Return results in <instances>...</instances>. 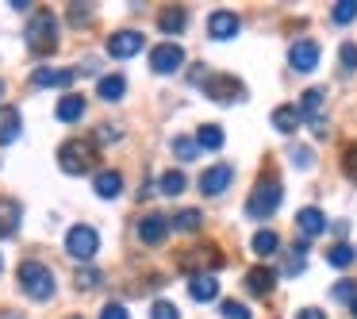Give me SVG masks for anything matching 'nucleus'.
<instances>
[{
	"mask_svg": "<svg viewBox=\"0 0 357 319\" xmlns=\"http://www.w3.org/2000/svg\"><path fill=\"white\" fill-rule=\"evenodd\" d=\"M20 288H24L31 300H50L54 296V273L39 262V258H24L20 262Z\"/></svg>",
	"mask_w": 357,
	"mask_h": 319,
	"instance_id": "f257e3e1",
	"label": "nucleus"
},
{
	"mask_svg": "<svg viewBox=\"0 0 357 319\" xmlns=\"http://www.w3.org/2000/svg\"><path fill=\"white\" fill-rule=\"evenodd\" d=\"M27 47L35 50V54H50V50L58 47V16L54 12H35L31 24H27Z\"/></svg>",
	"mask_w": 357,
	"mask_h": 319,
	"instance_id": "f03ea898",
	"label": "nucleus"
},
{
	"mask_svg": "<svg viewBox=\"0 0 357 319\" xmlns=\"http://www.w3.org/2000/svg\"><path fill=\"white\" fill-rule=\"evenodd\" d=\"M280 200H284V188H280L277 181L265 177V181H257L254 193H250V200H246V216H250V219H269V216H277Z\"/></svg>",
	"mask_w": 357,
	"mask_h": 319,
	"instance_id": "7ed1b4c3",
	"label": "nucleus"
},
{
	"mask_svg": "<svg viewBox=\"0 0 357 319\" xmlns=\"http://www.w3.org/2000/svg\"><path fill=\"white\" fill-rule=\"evenodd\" d=\"M96 250H100V235L89 223H73L70 231H66V254H70L73 262H93Z\"/></svg>",
	"mask_w": 357,
	"mask_h": 319,
	"instance_id": "20e7f679",
	"label": "nucleus"
},
{
	"mask_svg": "<svg viewBox=\"0 0 357 319\" xmlns=\"http://www.w3.org/2000/svg\"><path fill=\"white\" fill-rule=\"evenodd\" d=\"M58 165H62V173H70V177L89 173V165H93V142H85V139L62 142V150H58Z\"/></svg>",
	"mask_w": 357,
	"mask_h": 319,
	"instance_id": "39448f33",
	"label": "nucleus"
},
{
	"mask_svg": "<svg viewBox=\"0 0 357 319\" xmlns=\"http://www.w3.org/2000/svg\"><path fill=\"white\" fill-rule=\"evenodd\" d=\"M181 66H185V47H177V43H158V47L150 50V70L162 73V77L177 73Z\"/></svg>",
	"mask_w": 357,
	"mask_h": 319,
	"instance_id": "423d86ee",
	"label": "nucleus"
},
{
	"mask_svg": "<svg viewBox=\"0 0 357 319\" xmlns=\"http://www.w3.org/2000/svg\"><path fill=\"white\" fill-rule=\"evenodd\" d=\"M204 89H208V96H211V101H219V104H231V101H238V96H246L242 81L238 77H227V73H208Z\"/></svg>",
	"mask_w": 357,
	"mask_h": 319,
	"instance_id": "0eeeda50",
	"label": "nucleus"
},
{
	"mask_svg": "<svg viewBox=\"0 0 357 319\" xmlns=\"http://www.w3.org/2000/svg\"><path fill=\"white\" fill-rule=\"evenodd\" d=\"M231 181H234V165L219 162V165H211V170L200 173V193L204 196H223L227 188H231Z\"/></svg>",
	"mask_w": 357,
	"mask_h": 319,
	"instance_id": "6e6552de",
	"label": "nucleus"
},
{
	"mask_svg": "<svg viewBox=\"0 0 357 319\" xmlns=\"http://www.w3.org/2000/svg\"><path fill=\"white\" fill-rule=\"evenodd\" d=\"M288 66H292L296 73H311L319 66V43L315 39L292 43V50H288Z\"/></svg>",
	"mask_w": 357,
	"mask_h": 319,
	"instance_id": "1a4fd4ad",
	"label": "nucleus"
},
{
	"mask_svg": "<svg viewBox=\"0 0 357 319\" xmlns=\"http://www.w3.org/2000/svg\"><path fill=\"white\" fill-rule=\"evenodd\" d=\"M169 219L165 216H158V212H150V216H142L139 219V239H142V246H162L165 242V235H169Z\"/></svg>",
	"mask_w": 357,
	"mask_h": 319,
	"instance_id": "9d476101",
	"label": "nucleus"
},
{
	"mask_svg": "<svg viewBox=\"0 0 357 319\" xmlns=\"http://www.w3.org/2000/svg\"><path fill=\"white\" fill-rule=\"evenodd\" d=\"M142 43H146V39H142V31H116L108 39V54L112 58H135L142 50Z\"/></svg>",
	"mask_w": 357,
	"mask_h": 319,
	"instance_id": "9b49d317",
	"label": "nucleus"
},
{
	"mask_svg": "<svg viewBox=\"0 0 357 319\" xmlns=\"http://www.w3.org/2000/svg\"><path fill=\"white\" fill-rule=\"evenodd\" d=\"M238 27H242V20L234 16V12H211V16H208V35H211V39H219V43L234 39Z\"/></svg>",
	"mask_w": 357,
	"mask_h": 319,
	"instance_id": "f8f14e48",
	"label": "nucleus"
},
{
	"mask_svg": "<svg viewBox=\"0 0 357 319\" xmlns=\"http://www.w3.org/2000/svg\"><path fill=\"white\" fill-rule=\"evenodd\" d=\"M188 296H192V300H200V304L215 300V296H219L215 273H192V281H188Z\"/></svg>",
	"mask_w": 357,
	"mask_h": 319,
	"instance_id": "ddd939ff",
	"label": "nucleus"
},
{
	"mask_svg": "<svg viewBox=\"0 0 357 319\" xmlns=\"http://www.w3.org/2000/svg\"><path fill=\"white\" fill-rule=\"evenodd\" d=\"M73 77H77L73 70H50V66H43V70L31 73V85L35 89H50V85L66 89V85H73Z\"/></svg>",
	"mask_w": 357,
	"mask_h": 319,
	"instance_id": "4468645a",
	"label": "nucleus"
},
{
	"mask_svg": "<svg viewBox=\"0 0 357 319\" xmlns=\"http://www.w3.org/2000/svg\"><path fill=\"white\" fill-rule=\"evenodd\" d=\"M296 227H300L303 242H307V239H315V235L326 231V216H323L319 208H300V216H296Z\"/></svg>",
	"mask_w": 357,
	"mask_h": 319,
	"instance_id": "2eb2a0df",
	"label": "nucleus"
},
{
	"mask_svg": "<svg viewBox=\"0 0 357 319\" xmlns=\"http://www.w3.org/2000/svg\"><path fill=\"white\" fill-rule=\"evenodd\" d=\"M246 292H254V296H269L273 292V285H277V273L273 269H265V265H257V269H250L246 273Z\"/></svg>",
	"mask_w": 357,
	"mask_h": 319,
	"instance_id": "dca6fc26",
	"label": "nucleus"
},
{
	"mask_svg": "<svg viewBox=\"0 0 357 319\" xmlns=\"http://www.w3.org/2000/svg\"><path fill=\"white\" fill-rule=\"evenodd\" d=\"M93 188H96V196H104V200H116V196L123 193V173H119V170H104V173H96Z\"/></svg>",
	"mask_w": 357,
	"mask_h": 319,
	"instance_id": "f3484780",
	"label": "nucleus"
},
{
	"mask_svg": "<svg viewBox=\"0 0 357 319\" xmlns=\"http://www.w3.org/2000/svg\"><path fill=\"white\" fill-rule=\"evenodd\" d=\"M158 27H162V35H185L188 27V12L185 8H162V16H158Z\"/></svg>",
	"mask_w": 357,
	"mask_h": 319,
	"instance_id": "a211bd4d",
	"label": "nucleus"
},
{
	"mask_svg": "<svg viewBox=\"0 0 357 319\" xmlns=\"http://www.w3.org/2000/svg\"><path fill=\"white\" fill-rule=\"evenodd\" d=\"M54 116L62 119V124H77V119L85 116V96H77V93L62 96V101H58V108H54Z\"/></svg>",
	"mask_w": 357,
	"mask_h": 319,
	"instance_id": "6ab92c4d",
	"label": "nucleus"
},
{
	"mask_svg": "<svg viewBox=\"0 0 357 319\" xmlns=\"http://www.w3.org/2000/svg\"><path fill=\"white\" fill-rule=\"evenodd\" d=\"M123 93H127L123 73H108V77H100V85H96V96H100V101H108V104L123 101Z\"/></svg>",
	"mask_w": 357,
	"mask_h": 319,
	"instance_id": "aec40b11",
	"label": "nucleus"
},
{
	"mask_svg": "<svg viewBox=\"0 0 357 319\" xmlns=\"http://www.w3.org/2000/svg\"><path fill=\"white\" fill-rule=\"evenodd\" d=\"M20 139V108H0V147H8V142Z\"/></svg>",
	"mask_w": 357,
	"mask_h": 319,
	"instance_id": "412c9836",
	"label": "nucleus"
},
{
	"mask_svg": "<svg viewBox=\"0 0 357 319\" xmlns=\"http://www.w3.org/2000/svg\"><path fill=\"white\" fill-rule=\"evenodd\" d=\"M300 108H292V104H280V108H273V127H277L280 135H292L296 127H300Z\"/></svg>",
	"mask_w": 357,
	"mask_h": 319,
	"instance_id": "4be33fe9",
	"label": "nucleus"
},
{
	"mask_svg": "<svg viewBox=\"0 0 357 319\" xmlns=\"http://www.w3.org/2000/svg\"><path fill=\"white\" fill-rule=\"evenodd\" d=\"M250 250H254L257 258H273L280 250V235L277 231H257L254 239H250Z\"/></svg>",
	"mask_w": 357,
	"mask_h": 319,
	"instance_id": "5701e85b",
	"label": "nucleus"
},
{
	"mask_svg": "<svg viewBox=\"0 0 357 319\" xmlns=\"http://www.w3.org/2000/svg\"><path fill=\"white\" fill-rule=\"evenodd\" d=\"M200 223H204V216H200L196 208H181L177 216H173V231H181V235L200 231Z\"/></svg>",
	"mask_w": 357,
	"mask_h": 319,
	"instance_id": "b1692460",
	"label": "nucleus"
},
{
	"mask_svg": "<svg viewBox=\"0 0 357 319\" xmlns=\"http://www.w3.org/2000/svg\"><path fill=\"white\" fill-rule=\"evenodd\" d=\"M158 188H162L165 196H181L188 188V181H185V173H181V170H165L162 177H158Z\"/></svg>",
	"mask_w": 357,
	"mask_h": 319,
	"instance_id": "393cba45",
	"label": "nucleus"
},
{
	"mask_svg": "<svg viewBox=\"0 0 357 319\" xmlns=\"http://www.w3.org/2000/svg\"><path fill=\"white\" fill-rule=\"evenodd\" d=\"M326 262H331L334 269H346V265H354V262H357V250L349 246V242H334L331 254H326Z\"/></svg>",
	"mask_w": 357,
	"mask_h": 319,
	"instance_id": "a878e982",
	"label": "nucleus"
},
{
	"mask_svg": "<svg viewBox=\"0 0 357 319\" xmlns=\"http://www.w3.org/2000/svg\"><path fill=\"white\" fill-rule=\"evenodd\" d=\"M319 108H323V89H307V93L300 96V116L303 119H315Z\"/></svg>",
	"mask_w": 357,
	"mask_h": 319,
	"instance_id": "bb28decb",
	"label": "nucleus"
},
{
	"mask_svg": "<svg viewBox=\"0 0 357 319\" xmlns=\"http://www.w3.org/2000/svg\"><path fill=\"white\" fill-rule=\"evenodd\" d=\"M196 142H200V150H219L223 147V131H219L215 124H204L200 131H196Z\"/></svg>",
	"mask_w": 357,
	"mask_h": 319,
	"instance_id": "cd10ccee",
	"label": "nucleus"
},
{
	"mask_svg": "<svg viewBox=\"0 0 357 319\" xmlns=\"http://www.w3.org/2000/svg\"><path fill=\"white\" fill-rule=\"evenodd\" d=\"M173 154H177L181 162H196V154H200V142L188 139V135H177V139H173Z\"/></svg>",
	"mask_w": 357,
	"mask_h": 319,
	"instance_id": "c85d7f7f",
	"label": "nucleus"
},
{
	"mask_svg": "<svg viewBox=\"0 0 357 319\" xmlns=\"http://www.w3.org/2000/svg\"><path fill=\"white\" fill-rule=\"evenodd\" d=\"M219 316L223 319H254V311H250L246 304H238V300H223L219 304Z\"/></svg>",
	"mask_w": 357,
	"mask_h": 319,
	"instance_id": "c756f323",
	"label": "nucleus"
},
{
	"mask_svg": "<svg viewBox=\"0 0 357 319\" xmlns=\"http://www.w3.org/2000/svg\"><path fill=\"white\" fill-rule=\"evenodd\" d=\"M331 20L334 24H354L357 20V0H342V4H334Z\"/></svg>",
	"mask_w": 357,
	"mask_h": 319,
	"instance_id": "7c9ffc66",
	"label": "nucleus"
},
{
	"mask_svg": "<svg viewBox=\"0 0 357 319\" xmlns=\"http://www.w3.org/2000/svg\"><path fill=\"white\" fill-rule=\"evenodd\" d=\"M338 62H342V73H357V43H342Z\"/></svg>",
	"mask_w": 357,
	"mask_h": 319,
	"instance_id": "2f4dec72",
	"label": "nucleus"
},
{
	"mask_svg": "<svg viewBox=\"0 0 357 319\" xmlns=\"http://www.w3.org/2000/svg\"><path fill=\"white\" fill-rule=\"evenodd\" d=\"M331 296H334L338 304H354V300H357V285H354V281H338V285L331 288Z\"/></svg>",
	"mask_w": 357,
	"mask_h": 319,
	"instance_id": "473e14b6",
	"label": "nucleus"
},
{
	"mask_svg": "<svg viewBox=\"0 0 357 319\" xmlns=\"http://www.w3.org/2000/svg\"><path fill=\"white\" fill-rule=\"evenodd\" d=\"M150 319H181V311L173 308L169 300H158L154 308H150Z\"/></svg>",
	"mask_w": 357,
	"mask_h": 319,
	"instance_id": "72a5a7b5",
	"label": "nucleus"
},
{
	"mask_svg": "<svg viewBox=\"0 0 357 319\" xmlns=\"http://www.w3.org/2000/svg\"><path fill=\"white\" fill-rule=\"evenodd\" d=\"M342 170H346L349 181H357V142H354V147H346V154H342Z\"/></svg>",
	"mask_w": 357,
	"mask_h": 319,
	"instance_id": "f704fd0d",
	"label": "nucleus"
},
{
	"mask_svg": "<svg viewBox=\"0 0 357 319\" xmlns=\"http://www.w3.org/2000/svg\"><path fill=\"white\" fill-rule=\"evenodd\" d=\"M311 158H315V154H311L307 147H292V165H296V170H307Z\"/></svg>",
	"mask_w": 357,
	"mask_h": 319,
	"instance_id": "c9c22d12",
	"label": "nucleus"
},
{
	"mask_svg": "<svg viewBox=\"0 0 357 319\" xmlns=\"http://www.w3.org/2000/svg\"><path fill=\"white\" fill-rule=\"evenodd\" d=\"M100 269H77V285L81 288H93V285H100Z\"/></svg>",
	"mask_w": 357,
	"mask_h": 319,
	"instance_id": "e433bc0d",
	"label": "nucleus"
},
{
	"mask_svg": "<svg viewBox=\"0 0 357 319\" xmlns=\"http://www.w3.org/2000/svg\"><path fill=\"white\" fill-rule=\"evenodd\" d=\"M100 319H131V316H127L123 304H104V308H100Z\"/></svg>",
	"mask_w": 357,
	"mask_h": 319,
	"instance_id": "4c0bfd02",
	"label": "nucleus"
},
{
	"mask_svg": "<svg viewBox=\"0 0 357 319\" xmlns=\"http://www.w3.org/2000/svg\"><path fill=\"white\" fill-rule=\"evenodd\" d=\"M70 20H73V24H85V20H89V8H85V4H73V8H70Z\"/></svg>",
	"mask_w": 357,
	"mask_h": 319,
	"instance_id": "58836bf2",
	"label": "nucleus"
},
{
	"mask_svg": "<svg viewBox=\"0 0 357 319\" xmlns=\"http://www.w3.org/2000/svg\"><path fill=\"white\" fill-rule=\"evenodd\" d=\"M296 319H326V311H319V308H303V311H296Z\"/></svg>",
	"mask_w": 357,
	"mask_h": 319,
	"instance_id": "ea45409f",
	"label": "nucleus"
},
{
	"mask_svg": "<svg viewBox=\"0 0 357 319\" xmlns=\"http://www.w3.org/2000/svg\"><path fill=\"white\" fill-rule=\"evenodd\" d=\"M349 316H354V319H357V300H354V304H349Z\"/></svg>",
	"mask_w": 357,
	"mask_h": 319,
	"instance_id": "a19ab883",
	"label": "nucleus"
},
{
	"mask_svg": "<svg viewBox=\"0 0 357 319\" xmlns=\"http://www.w3.org/2000/svg\"><path fill=\"white\" fill-rule=\"evenodd\" d=\"M0 96H4V81H0Z\"/></svg>",
	"mask_w": 357,
	"mask_h": 319,
	"instance_id": "79ce46f5",
	"label": "nucleus"
},
{
	"mask_svg": "<svg viewBox=\"0 0 357 319\" xmlns=\"http://www.w3.org/2000/svg\"><path fill=\"white\" fill-rule=\"evenodd\" d=\"M0 269H4V254H0Z\"/></svg>",
	"mask_w": 357,
	"mask_h": 319,
	"instance_id": "37998d69",
	"label": "nucleus"
}]
</instances>
